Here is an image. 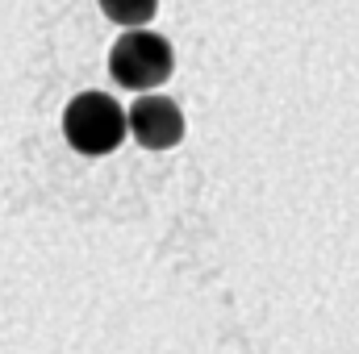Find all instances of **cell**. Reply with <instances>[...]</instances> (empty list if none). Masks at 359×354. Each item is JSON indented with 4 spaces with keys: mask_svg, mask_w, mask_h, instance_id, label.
I'll return each instance as SVG.
<instances>
[{
    "mask_svg": "<svg viewBox=\"0 0 359 354\" xmlns=\"http://www.w3.org/2000/svg\"><path fill=\"white\" fill-rule=\"evenodd\" d=\"M130 134L151 146V150H163V146H176L180 134H184V117L172 100L163 96H142L134 108H130Z\"/></svg>",
    "mask_w": 359,
    "mask_h": 354,
    "instance_id": "3",
    "label": "cell"
},
{
    "mask_svg": "<svg viewBox=\"0 0 359 354\" xmlns=\"http://www.w3.org/2000/svg\"><path fill=\"white\" fill-rule=\"evenodd\" d=\"M130 129V117L121 113V104L104 92H84L67 104L63 113V134L80 155H109Z\"/></svg>",
    "mask_w": 359,
    "mask_h": 354,
    "instance_id": "1",
    "label": "cell"
},
{
    "mask_svg": "<svg viewBox=\"0 0 359 354\" xmlns=\"http://www.w3.org/2000/svg\"><path fill=\"white\" fill-rule=\"evenodd\" d=\"M100 8H104V17L109 21H117V25H147L151 17H155V8H159V0H100Z\"/></svg>",
    "mask_w": 359,
    "mask_h": 354,
    "instance_id": "4",
    "label": "cell"
},
{
    "mask_svg": "<svg viewBox=\"0 0 359 354\" xmlns=\"http://www.w3.org/2000/svg\"><path fill=\"white\" fill-rule=\"evenodd\" d=\"M109 67H113V80L121 88H134V92L159 88L172 76V46L151 29H130L113 46Z\"/></svg>",
    "mask_w": 359,
    "mask_h": 354,
    "instance_id": "2",
    "label": "cell"
}]
</instances>
